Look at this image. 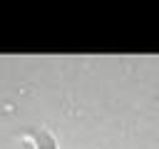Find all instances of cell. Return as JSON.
<instances>
[{
	"label": "cell",
	"mask_w": 159,
	"mask_h": 149,
	"mask_svg": "<svg viewBox=\"0 0 159 149\" xmlns=\"http://www.w3.org/2000/svg\"><path fill=\"white\" fill-rule=\"evenodd\" d=\"M22 142L32 144L35 149H57V144H55V139L50 137L47 129H27L25 137H22Z\"/></svg>",
	"instance_id": "cell-1"
}]
</instances>
